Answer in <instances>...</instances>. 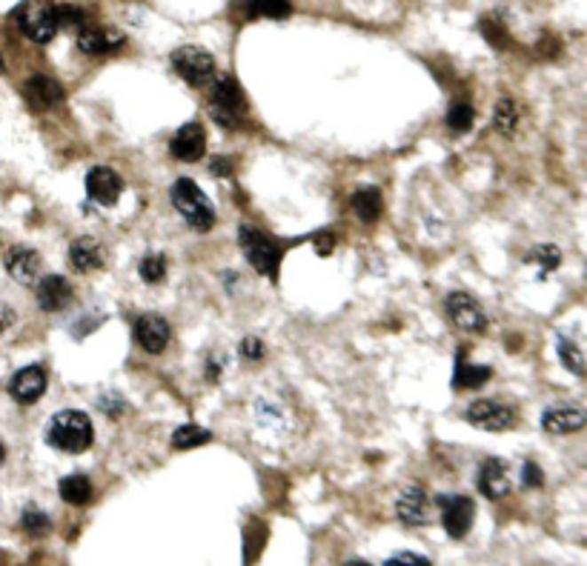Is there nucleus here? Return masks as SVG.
<instances>
[{"label":"nucleus","mask_w":587,"mask_h":566,"mask_svg":"<svg viewBox=\"0 0 587 566\" xmlns=\"http://www.w3.org/2000/svg\"><path fill=\"white\" fill-rule=\"evenodd\" d=\"M46 441H49V446L60 449V452L78 455L92 446L95 427H92V421H89V415H83L81 409H63L49 421Z\"/></svg>","instance_id":"1"},{"label":"nucleus","mask_w":587,"mask_h":566,"mask_svg":"<svg viewBox=\"0 0 587 566\" xmlns=\"http://www.w3.org/2000/svg\"><path fill=\"white\" fill-rule=\"evenodd\" d=\"M170 198H172V206L178 209V215H181L195 232H210L215 226L212 200L203 195V189L195 186V180L178 177L170 189Z\"/></svg>","instance_id":"2"},{"label":"nucleus","mask_w":587,"mask_h":566,"mask_svg":"<svg viewBox=\"0 0 587 566\" xmlns=\"http://www.w3.org/2000/svg\"><path fill=\"white\" fill-rule=\"evenodd\" d=\"M238 243H241V249H244L247 261L252 263L255 272L273 278V280L278 278L281 257H284V243L264 235V232L255 226H238Z\"/></svg>","instance_id":"3"},{"label":"nucleus","mask_w":587,"mask_h":566,"mask_svg":"<svg viewBox=\"0 0 587 566\" xmlns=\"http://www.w3.org/2000/svg\"><path fill=\"white\" fill-rule=\"evenodd\" d=\"M210 112L218 126L224 129H238L241 118H244V92L235 83V77L221 75L212 81L210 89Z\"/></svg>","instance_id":"4"},{"label":"nucleus","mask_w":587,"mask_h":566,"mask_svg":"<svg viewBox=\"0 0 587 566\" xmlns=\"http://www.w3.org/2000/svg\"><path fill=\"white\" fill-rule=\"evenodd\" d=\"M12 18L18 20L20 32L27 35L32 43H49L58 35L55 12L49 4H20Z\"/></svg>","instance_id":"5"},{"label":"nucleus","mask_w":587,"mask_h":566,"mask_svg":"<svg viewBox=\"0 0 587 566\" xmlns=\"http://www.w3.org/2000/svg\"><path fill=\"white\" fill-rule=\"evenodd\" d=\"M172 69L184 77L186 83L193 86H203L210 83L215 77V58L210 55L207 49H198V46H181L172 51Z\"/></svg>","instance_id":"6"},{"label":"nucleus","mask_w":587,"mask_h":566,"mask_svg":"<svg viewBox=\"0 0 587 566\" xmlns=\"http://www.w3.org/2000/svg\"><path fill=\"white\" fill-rule=\"evenodd\" d=\"M439 504H441V523H444V530H448L450 538L462 540L470 532V526H473V518H476L473 500L464 498V495H441Z\"/></svg>","instance_id":"7"},{"label":"nucleus","mask_w":587,"mask_h":566,"mask_svg":"<svg viewBox=\"0 0 587 566\" xmlns=\"http://www.w3.org/2000/svg\"><path fill=\"white\" fill-rule=\"evenodd\" d=\"M464 418L484 432H504L516 423V412L499 401H476L467 406Z\"/></svg>","instance_id":"8"},{"label":"nucleus","mask_w":587,"mask_h":566,"mask_svg":"<svg viewBox=\"0 0 587 566\" xmlns=\"http://www.w3.org/2000/svg\"><path fill=\"white\" fill-rule=\"evenodd\" d=\"M444 306H448V315L450 320L464 332H481L484 326H488V315L481 312V306L470 298L467 292H450L448 301H444Z\"/></svg>","instance_id":"9"},{"label":"nucleus","mask_w":587,"mask_h":566,"mask_svg":"<svg viewBox=\"0 0 587 566\" xmlns=\"http://www.w3.org/2000/svg\"><path fill=\"white\" fill-rule=\"evenodd\" d=\"M121 192H123V180H121V175L115 172V169H109V166H92V169H89V175H86V195L92 198L95 203H100V206L118 203Z\"/></svg>","instance_id":"10"},{"label":"nucleus","mask_w":587,"mask_h":566,"mask_svg":"<svg viewBox=\"0 0 587 566\" xmlns=\"http://www.w3.org/2000/svg\"><path fill=\"white\" fill-rule=\"evenodd\" d=\"M44 392H46V372H44V366H23L9 381V395L15 397L18 404H23V406L41 401Z\"/></svg>","instance_id":"11"},{"label":"nucleus","mask_w":587,"mask_h":566,"mask_svg":"<svg viewBox=\"0 0 587 566\" xmlns=\"http://www.w3.org/2000/svg\"><path fill=\"white\" fill-rule=\"evenodd\" d=\"M170 152L175 154L178 161H186V163H195L203 158L207 152V132H203L201 123H184L170 140Z\"/></svg>","instance_id":"12"},{"label":"nucleus","mask_w":587,"mask_h":566,"mask_svg":"<svg viewBox=\"0 0 587 566\" xmlns=\"http://www.w3.org/2000/svg\"><path fill=\"white\" fill-rule=\"evenodd\" d=\"M4 266L9 278H15L20 287H35V283L41 280L37 278L41 275V257L29 247H12L4 257Z\"/></svg>","instance_id":"13"},{"label":"nucleus","mask_w":587,"mask_h":566,"mask_svg":"<svg viewBox=\"0 0 587 566\" xmlns=\"http://www.w3.org/2000/svg\"><path fill=\"white\" fill-rule=\"evenodd\" d=\"M170 338H172V329L161 315H140L135 320V341L144 346L147 352H152V355L163 352Z\"/></svg>","instance_id":"14"},{"label":"nucleus","mask_w":587,"mask_h":566,"mask_svg":"<svg viewBox=\"0 0 587 566\" xmlns=\"http://www.w3.org/2000/svg\"><path fill=\"white\" fill-rule=\"evenodd\" d=\"M35 295H37V306L44 309V312H60V309H67L72 303V287L67 278L60 275H46L35 283Z\"/></svg>","instance_id":"15"},{"label":"nucleus","mask_w":587,"mask_h":566,"mask_svg":"<svg viewBox=\"0 0 587 566\" xmlns=\"http://www.w3.org/2000/svg\"><path fill=\"white\" fill-rule=\"evenodd\" d=\"M395 515L404 526H424L430 521V504L421 486H407L395 500Z\"/></svg>","instance_id":"16"},{"label":"nucleus","mask_w":587,"mask_h":566,"mask_svg":"<svg viewBox=\"0 0 587 566\" xmlns=\"http://www.w3.org/2000/svg\"><path fill=\"white\" fill-rule=\"evenodd\" d=\"M104 261H107V252H104V247H100L95 238L83 235V238H75V240H72V247H69V263H72L75 272H81V275L98 272V269L104 266Z\"/></svg>","instance_id":"17"},{"label":"nucleus","mask_w":587,"mask_h":566,"mask_svg":"<svg viewBox=\"0 0 587 566\" xmlns=\"http://www.w3.org/2000/svg\"><path fill=\"white\" fill-rule=\"evenodd\" d=\"M584 409L582 406H551L542 415V429L551 435H567V432H579L584 427Z\"/></svg>","instance_id":"18"},{"label":"nucleus","mask_w":587,"mask_h":566,"mask_svg":"<svg viewBox=\"0 0 587 566\" xmlns=\"http://www.w3.org/2000/svg\"><path fill=\"white\" fill-rule=\"evenodd\" d=\"M23 95H27V100L35 109H52L55 103L63 100V86L46 75H35L27 81V86H23Z\"/></svg>","instance_id":"19"},{"label":"nucleus","mask_w":587,"mask_h":566,"mask_svg":"<svg viewBox=\"0 0 587 566\" xmlns=\"http://www.w3.org/2000/svg\"><path fill=\"white\" fill-rule=\"evenodd\" d=\"M123 43L121 32L112 29H100V26H83L78 32V49L86 51V55H104V51H112Z\"/></svg>","instance_id":"20"},{"label":"nucleus","mask_w":587,"mask_h":566,"mask_svg":"<svg viewBox=\"0 0 587 566\" xmlns=\"http://www.w3.org/2000/svg\"><path fill=\"white\" fill-rule=\"evenodd\" d=\"M479 489H481V495L490 498V500H499V498H504L510 492L507 469H504V463L499 458H490L481 467V472H479Z\"/></svg>","instance_id":"21"},{"label":"nucleus","mask_w":587,"mask_h":566,"mask_svg":"<svg viewBox=\"0 0 587 566\" xmlns=\"http://www.w3.org/2000/svg\"><path fill=\"white\" fill-rule=\"evenodd\" d=\"M353 212L359 215V221L364 224H376L381 215V192L376 186H361L350 200Z\"/></svg>","instance_id":"22"},{"label":"nucleus","mask_w":587,"mask_h":566,"mask_svg":"<svg viewBox=\"0 0 587 566\" xmlns=\"http://www.w3.org/2000/svg\"><path fill=\"white\" fill-rule=\"evenodd\" d=\"M490 381V369L488 366H476V364H464V358H456V372H453V386L456 389H479Z\"/></svg>","instance_id":"23"},{"label":"nucleus","mask_w":587,"mask_h":566,"mask_svg":"<svg viewBox=\"0 0 587 566\" xmlns=\"http://www.w3.org/2000/svg\"><path fill=\"white\" fill-rule=\"evenodd\" d=\"M58 492L67 504L83 507L89 504V498H92V481H89L86 475H67V478L58 483Z\"/></svg>","instance_id":"24"},{"label":"nucleus","mask_w":587,"mask_h":566,"mask_svg":"<svg viewBox=\"0 0 587 566\" xmlns=\"http://www.w3.org/2000/svg\"><path fill=\"white\" fill-rule=\"evenodd\" d=\"M241 6L255 18H275V20L287 18L292 12L290 0H241Z\"/></svg>","instance_id":"25"},{"label":"nucleus","mask_w":587,"mask_h":566,"mask_svg":"<svg viewBox=\"0 0 587 566\" xmlns=\"http://www.w3.org/2000/svg\"><path fill=\"white\" fill-rule=\"evenodd\" d=\"M493 126L499 129L502 135H513L516 132V126H519V106L510 98H502L499 103H496V109H493Z\"/></svg>","instance_id":"26"},{"label":"nucleus","mask_w":587,"mask_h":566,"mask_svg":"<svg viewBox=\"0 0 587 566\" xmlns=\"http://www.w3.org/2000/svg\"><path fill=\"white\" fill-rule=\"evenodd\" d=\"M210 441V432L201 429V427H193V423H186V427H178L172 432V446L175 449H193V446H201Z\"/></svg>","instance_id":"27"},{"label":"nucleus","mask_w":587,"mask_h":566,"mask_svg":"<svg viewBox=\"0 0 587 566\" xmlns=\"http://www.w3.org/2000/svg\"><path fill=\"white\" fill-rule=\"evenodd\" d=\"M138 272H140V278H144V283H161L163 278H167V257L158 252H149L144 261H140Z\"/></svg>","instance_id":"28"},{"label":"nucleus","mask_w":587,"mask_h":566,"mask_svg":"<svg viewBox=\"0 0 587 566\" xmlns=\"http://www.w3.org/2000/svg\"><path fill=\"white\" fill-rule=\"evenodd\" d=\"M525 261H528V263H535V266L542 269V275H544V272H551V269H559V263H561V252H559V247H553V243H547V247H535V249H530Z\"/></svg>","instance_id":"29"},{"label":"nucleus","mask_w":587,"mask_h":566,"mask_svg":"<svg viewBox=\"0 0 587 566\" xmlns=\"http://www.w3.org/2000/svg\"><path fill=\"white\" fill-rule=\"evenodd\" d=\"M55 12V23L58 29L63 26V29H83L86 23V12L81 6H72V4H60V6H52Z\"/></svg>","instance_id":"30"},{"label":"nucleus","mask_w":587,"mask_h":566,"mask_svg":"<svg viewBox=\"0 0 587 566\" xmlns=\"http://www.w3.org/2000/svg\"><path fill=\"white\" fill-rule=\"evenodd\" d=\"M559 358H561V364H565V369H570L573 375H584V355L573 341H567V338L559 341Z\"/></svg>","instance_id":"31"},{"label":"nucleus","mask_w":587,"mask_h":566,"mask_svg":"<svg viewBox=\"0 0 587 566\" xmlns=\"http://www.w3.org/2000/svg\"><path fill=\"white\" fill-rule=\"evenodd\" d=\"M20 526L29 535H46L49 530H52V521H49V515L41 512L37 507H27V509H23V515H20Z\"/></svg>","instance_id":"32"},{"label":"nucleus","mask_w":587,"mask_h":566,"mask_svg":"<svg viewBox=\"0 0 587 566\" xmlns=\"http://www.w3.org/2000/svg\"><path fill=\"white\" fill-rule=\"evenodd\" d=\"M473 121H476V109L470 106V103H456V106H450V112H448V126L458 135H464L467 129L473 126Z\"/></svg>","instance_id":"33"},{"label":"nucleus","mask_w":587,"mask_h":566,"mask_svg":"<svg viewBox=\"0 0 587 566\" xmlns=\"http://www.w3.org/2000/svg\"><path fill=\"white\" fill-rule=\"evenodd\" d=\"M481 32H484V37H488L493 46H507V32H504V26H502L499 18H484L481 20Z\"/></svg>","instance_id":"34"},{"label":"nucleus","mask_w":587,"mask_h":566,"mask_svg":"<svg viewBox=\"0 0 587 566\" xmlns=\"http://www.w3.org/2000/svg\"><path fill=\"white\" fill-rule=\"evenodd\" d=\"M385 566H432V561L418 555V552H399V555L387 558Z\"/></svg>","instance_id":"35"},{"label":"nucleus","mask_w":587,"mask_h":566,"mask_svg":"<svg viewBox=\"0 0 587 566\" xmlns=\"http://www.w3.org/2000/svg\"><path fill=\"white\" fill-rule=\"evenodd\" d=\"M238 352H241V358H247V360H261L266 350H264L261 338H244L238 346Z\"/></svg>","instance_id":"36"},{"label":"nucleus","mask_w":587,"mask_h":566,"mask_svg":"<svg viewBox=\"0 0 587 566\" xmlns=\"http://www.w3.org/2000/svg\"><path fill=\"white\" fill-rule=\"evenodd\" d=\"M521 483L525 486H542L544 483V475H542V469L535 467V463H525V467H521Z\"/></svg>","instance_id":"37"},{"label":"nucleus","mask_w":587,"mask_h":566,"mask_svg":"<svg viewBox=\"0 0 587 566\" xmlns=\"http://www.w3.org/2000/svg\"><path fill=\"white\" fill-rule=\"evenodd\" d=\"M98 406L104 409V412H109L112 418H118V415H121V409H123V404L118 401V397H112V395H104V397H100Z\"/></svg>","instance_id":"38"},{"label":"nucleus","mask_w":587,"mask_h":566,"mask_svg":"<svg viewBox=\"0 0 587 566\" xmlns=\"http://www.w3.org/2000/svg\"><path fill=\"white\" fill-rule=\"evenodd\" d=\"M18 320V315H15V309H12L9 303H4L0 301V332H6L12 324Z\"/></svg>","instance_id":"39"},{"label":"nucleus","mask_w":587,"mask_h":566,"mask_svg":"<svg viewBox=\"0 0 587 566\" xmlns=\"http://www.w3.org/2000/svg\"><path fill=\"white\" fill-rule=\"evenodd\" d=\"M210 169H212V175H224V177H226L229 172H233V166H229V161H226V158H215Z\"/></svg>","instance_id":"40"},{"label":"nucleus","mask_w":587,"mask_h":566,"mask_svg":"<svg viewBox=\"0 0 587 566\" xmlns=\"http://www.w3.org/2000/svg\"><path fill=\"white\" fill-rule=\"evenodd\" d=\"M207 369H210V372H207L210 381H218V375H221V366L215 364V360H210V366H207Z\"/></svg>","instance_id":"41"},{"label":"nucleus","mask_w":587,"mask_h":566,"mask_svg":"<svg viewBox=\"0 0 587 566\" xmlns=\"http://www.w3.org/2000/svg\"><path fill=\"white\" fill-rule=\"evenodd\" d=\"M344 566H373V563H367V561H359V558H355V561H347Z\"/></svg>","instance_id":"42"},{"label":"nucleus","mask_w":587,"mask_h":566,"mask_svg":"<svg viewBox=\"0 0 587 566\" xmlns=\"http://www.w3.org/2000/svg\"><path fill=\"white\" fill-rule=\"evenodd\" d=\"M4 458H6V449H4V444H0V463H4Z\"/></svg>","instance_id":"43"},{"label":"nucleus","mask_w":587,"mask_h":566,"mask_svg":"<svg viewBox=\"0 0 587 566\" xmlns=\"http://www.w3.org/2000/svg\"><path fill=\"white\" fill-rule=\"evenodd\" d=\"M0 72H4V60H0Z\"/></svg>","instance_id":"44"}]
</instances>
